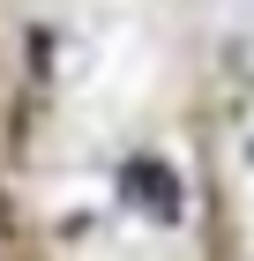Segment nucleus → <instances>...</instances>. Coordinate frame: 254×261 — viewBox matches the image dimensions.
<instances>
[{"mask_svg":"<svg viewBox=\"0 0 254 261\" xmlns=\"http://www.w3.org/2000/svg\"><path fill=\"white\" fill-rule=\"evenodd\" d=\"M120 194L135 201L150 224H179V209H187V194H179V172L157 157H135L127 172H120Z\"/></svg>","mask_w":254,"mask_h":261,"instance_id":"nucleus-1","label":"nucleus"}]
</instances>
